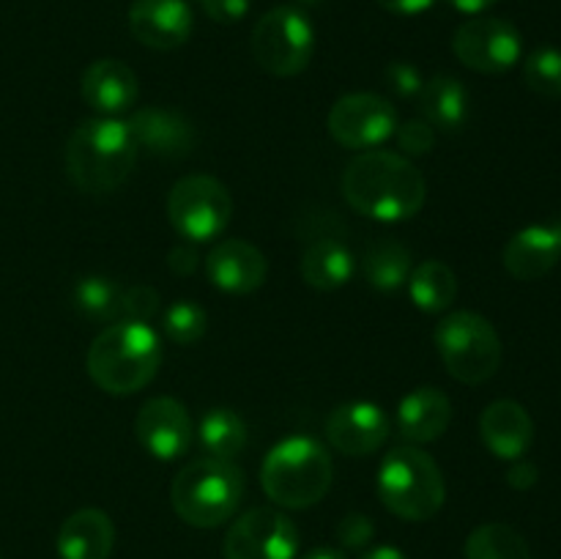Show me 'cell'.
<instances>
[{
    "mask_svg": "<svg viewBox=\"0 0 561 559\" xmlns=\"http://www.w3.org/2000/svg\"><path fill=\"white\" fill-rule=\"evenodd\" d=\"M340 184L356 214L387 225L414 219L427 201L422 170L403 153L383 148H370L351 159Z\"/></svg>",
    "mask_w": 561,
    "mask_h": 559,
    "instance_id": "1",
    "label": "cell"
},
{
    "mask_svg": "<svg viewBox=\"0 0 561 559\" xmlns=\"http://www.w3.org/2000/svg\"><path fill=\"white\" fill-rule=\"evenodd\" d=\"M85 365L93 384L107 395H135L157 378L162 340L148 323L121 318L93 338Z\"/></svg>",
    "mask_w": 561,
    "mask_h": 559,
    "instance_id": "2",
    "label": "cell"
},
{
    "mask_svg": "<svg viewBox=\"0 0 561 559\" xmlns=\"http://www.w3.org/2000/svg\"><path fill=\"white\" fill-rule=\"evenodd\" d=\"M137 142L126 121L88 118L66 142V173L85 195H110L131 175Z\"/></svg>",
    "mask_w": 561,
    "mask_h": 559,
    "instance_id": "3",
    "label": "cell"
},
{
    "mask_svg": "<svg viewBox=\"0 0 561 559\" xmlns=\"http://www.w3.org/2000/svg\"><path fill=\"white\" fill-rule=\"evenodd\" d=\"M334 480L329 449L318 438L288 436L274 444L261 466V486L274 504L307 510L321 502Z\"/></svg>",
    "mask_w": 561,
    "mask_h": 559,
    "instance_id": "4",
    "label": "cell"
},
{
    "mask_svg": "<svg viewBox=\"0 0 561 559\" xmlns=\"http://www.w3.org/2000/svg\"><path fill=\"white\" fill-rule=\"evenodd\" d=\"M244 471L233 460H190L170 486V504L184 524L195 529H214L230 521L244 499Z\"/></svg>",
    "mask_w": 561,
    "mask_h": 559,
    "instance_id": "5",
    "label": "cell"
},
{
    "mask_svg": "<svg viewBox=\"0 0 561 559\" xmlns=\"http://www.w3.org/2000/svg\"><path fill=\"white\" fill-rule=\"evenodd\" d=\"M378 497L392 515L420 524L444 507L447 482L433 455L405 444L383 455L378 469Z\"/></svg>",
    "mask_w": 561,
    "mask_h": 559,
    "instance_id": "6",
    "label": "cell"
},
{
    "mask_svg": "<svg viewBox=\"0 0 561 559\" xmlns=\"http://www.w3.org/2000/svg\"><path fill=\"white\" fill-rule=\"evenodd\" d=\"M433 343L449 376L460 384H485L502 367V338L480 312L458 310L444 316L433 329Z\"/></svg>",
    "mask_w": 561,
    "mask_h": 559,
    "instance_id": "7",
    "label": "cell"
},
{
    "mask_svg": "<svg viewBox=\"0 0 561 559\" xmlns=\"http://www.w3.org/2000/svg\"><path fill=\"white\" fill-rule=\"evenodd\" d=\"M316 53V27L299 5H274L252 27V55L272 77H296Z\"/></svg>",
    "mask_w": 561,
    "mask_h": 559,
    "instance_id": "8",
    "label": "cell"
},
{
    "mask_svg": "<svg viewBox=\"0 0 561 559\" xmlns=\"http://www.w3.org/2000/svg\"><path fill=\"white\" fill-rule=\"evenodd\" d=\"M168 219L186 241H211L222 236L233 219V197L214 175H184L168 195Z\"/></svg>",
    "mask_w": 561,
    "mask_h": 559,
    "instance_id": "9",
    "label": "cell"
},
{
    "mask_svg": "<svg viewBox=\"0 0 561 559\" xmlns=\"http://www.w3.org/2000/svg\"><path fill=\"white\" fill-rule=\"evenodd\" d=\"M453 53L466 69L480 75H504L524 53L518 27L502 16H471L455 31Z\"/></svg>",
    "mask_w": 561,
    "mask_h": 559,
    "instance_id": "10",
    "label": "cell"
},
{
    "mask_svg": "<svg viewBox=\"0 0 561 559\" xmlns=\"http://www.w3.org/2000/svg\"><path fill=\"white\" fill-rule=\"evenodd\" d=\"M225 559H296L299 529L274 507H252L233 521L222 543Z\"/></svg>",
    "mask_w": 561,
    "mask_h": 559,
    "instance_id": "11",
    "label": "cell"
},
{
    "mask_svg": "<svg viewBox=\"0 0 561 559\" xmlns=\"http://www.w3.org/2000/svg\"><path fill=\"white\" fill-rule=\"evenodd\" d=\"M398 129V110L378 93H345L329 110V135L351 151H370Z\"/></svg>",
    "mask_w": 561,
    "mask_h": 559,
    "instance_id": "12",
    "label": "cell"
},
{
    "mask_svg": "<svg viewBox=\"0 0 561 559\" xmlns=\"http://www.w3.org/2000/svg\"><path fill=\"white\" fill-rule=\"evenodd\" d=\"M135 433L148 455L170 464V460L184 458L186 449L192 447L195 427H192V417L181 400L159 395V398L146 400L142 409L137 411Z\"/></svg>",
    "mask_w": 561,
    "mask_h": 559,
    "instance_id": "13",
    "label": "cell"
},
{
    "mask_svg": "<svg viewBox=\"0 0 561 559\" xmlns=\"http://www.w3.org/2000/svg\"><path fill=\"white\" fill-rule=\"evenodd\" d=\"M327 438L337 453L365 458L378 453L389 438L387 411L370 400H351L327 417Z\"/></svg>",
    "mask_w": 561,
    "mask_h": 559,
    "instance_id": "14",
    "label": "cell"
},
{
    "mask_svg": "<svg viewBox=\"0 0 561 559\" xmlns=\"http://www.w3.org/2000/svg\"><path fill=\"white\" fill-rule=\"evenodd\" d=\"M129 31L142 47L170 53L190 42L195 14L186 0H135L129 9Z\"/></svg>",
    "mask_w": 561,
    "mask_h": 559,
    "instance_id": "15",
    "label": "cell"
},
{
    "mask_svg": "<svg viewBox=\"0 0 561 559\" xmlns=\"http://www.w3.org/2000/svg\"><path fill=\"white\" fill-rule=\"evenodd\" d=\"M268 261L255 244L244 239H222L206 258L208 283L233 296L255 294L266 283Z\"/></svg>",
    "mask_w": 561,
    "mask_h": 559,
    "instance_id": "16",
    "label": "cell"
},
{
    "mask_svg": "<svg viewBox=\"0 0 561 559\" xmlns=\"http://www.w3.org/2000/svg\"><path fill=\"white\" fill-rule=\"evenodd\" d=\"M80 96L102 118L129 113L140 96V82L131 66L118 58H99L82 71Z\"/></svg>",
    "mask_w": 561,
    "mask_h": 559,
    "instance_id": "17",
    "label": "cell"
},
{
    "mask_svg": "<svg viewBox=\"0 0 561 559\" xmlns=\"http://www.w3.org/2000/svg\"><path fill=\"white\" fill-rule=\"evenodd\" d=\"M137 151H146L157 159H184L195 148V126L175 110L142 107L126 121Z\"/></svg>",
    "mask_w": 561,
    "mask_h": 559,
    "instance_id": "18",
    "label": "cell"
},
{
    "mask_svg": "<svg viewBox=\"0 0 561 559\" xmlns=\"http://www.w3.org/2000/svg\"><path fill=\"white\" fill-rule=\"evenodd\" d=\"M561 258V217L551 223H537L520 228L513 239L504 244L502 261L504 269L515 280H540L551 272Z\"/></svg>",
    "mask_w": 561,
    "mask_h": 559,
    "instance_id": "19",
    "label": "cell"
},
{
    "mask_svg": "<svg viewBox=\"0 0 561 559\" xmlns=\"http://www.w3.org/2000/svg\"><path fill=\"white\" fill-rule=\"evenodd\" d=\"M480 436L502 460H518L535 444V420L518 400H493L480 414Z\"/></svg>",
    "mask_w": 561,
    "mask_h": 559,
    "instance_id": "20",
    "label": "cell"
},
{
    "mask_svg": "<svg viewBox=\"0 0 561 559\" xmlns=\"http://www.w3.org/2000/svg\"><path fill=\"white\" fill-rule=\"evenodd\" d=\"M453 403L438 387H416L400 400L398 433L411 444H431L447 433Z\"/></svg>",
    "mask_w": 561,
    "mask_h": 559,
    "instance_id": "21",
    "label": "cell"
},
{
    "mask_svg": "<svg viewBox=\"0 0 561 559\" xmlns=\"http://www.w3.org/2000/svg\"><path fill=\"white\" fill-rule=\"evenodd\" d=\"M60 559H110L115 546V526L104 510L82 507L60 524L58 532Z\"/></svg>",
    "mask_w": 561,
    "mask_h": 559,
    "instance_id": "22",
    "label": "cell"
},
{
    "mask_svg": "<svg viewBox=\"0 0 561 559\" xmlns=\"http://www.w3.org/2000/svg\"><path fill=\"white\" fill-rule=\"evenodd\" d=\"M299 272L310 288L337 290L354 277L356 258L337 233H318L301 252Z\"/></svg>",
    "mask_w": 561,
    "mask_h": 559,
    "instance_id": "23",
    "label": "cell"
},
{
    "mask_svg": "<svg viewBox=\"0 0 561 559\" xmlns=\"http://www.w3.org/2000/svg\"><path fill=\"white\" fill-rule=\"evenodd\" d=\"M420 113L433 129L460 132L471 118L469 88L453 75H436L425 80L420 91Z\"/></svg>",
    "mask_w": 561,
    "mask_h": 559,
    "instance_id": "24",
    "label": "cell"
},
{
    "mask_svg": "<svg viewBox=\"0 0 561 559\" xmlns=\"http://www.w3.org/2000/svg\"><path fill=\"white\" fill-rule=\"evenodd\" d=\"M411 269L414 263H411L409 247L394 239L370 241L362 255V274L381 294H394L403 288L411 277Z\"/></svg>",
    "mask_w": 561,
    "mask_h": 559,
    "instance_id": "25",
    "label": "cell"
},
{
    "mask_svg": "<svg viewBox=\"0 0 561 559\" xmlns=\"http://www.w3.org/2000/svg\"><path fill=\"white\" fill-rule=\"evenodd\" d=\"M405 285H409L411 301L431 316L449 310L455 296H458V277L447 263L436 261V258L416 263Z\"/></svg>",
    "mask_w": 561,
    "mask_h": 559,
    "instance_id": "26",
    "label": "cell"
},
{
    "mask_svg": "<svg viewBox=\"0 0 561 559\" xmlns=\"http://www.w3.org/2000/svg\"><path fill=\"white\" fill-rule=\"evenodd\" d=\"M201 444L211 458H222V460H233L236 455H241V449L247 447V422L241 420V414H236L233 409H208L203 414L201 427Z\"/></svg>",
    "mask_w": 561,
    "mask_h": 559,
    "instance_id": "27",
    "label": "cell"
},
{
    "mask_svg": "<svg viewBox=\"0 0 561 559\" xmlns=\"http://www.w3.org/2000/svg\"><path fill=\"white\" fill-rule=\"evenodd\" d=\"M463 559H531V548L515 526L491 521L471 532Z\"/></svg>",
    "mask_w": 561,
    "mask_h": 559,
    "instance_id": "28",
    "label": "cell"
},
{
    "mask_svg": "<svg viewBox=\"0 0 561 559\" xmlns=\"http://www.w3.org/2000/svg\"><path fill=\"white\" fill-rule=\"evenodd\" d=\"M121 285L102 274H88L75 285V310L93 323H115L121 318Z\"/></svg>",
    "mask_w": 561,
    "mask_h": 559,
    "instance_id": "29",
    "label": "cell"
},
{
    "mask_svg": "<svg viewBox=\"0 0 561 559\" xmlns=\"http://www.w3.org/2000/svg\"><path fill=\"white\" fill-rule=\"evenodd\" d=\"M164 338L175 345H195L201 343L208 329V312L197 301L179 299L170 305L162 316Z\"/></svg>",
    "mask_w": 561,
    "mask_h": 559,
    "instance_id": "30",
    "label": "cell"
},
{
    "mask_svg": "<svg viewBox=\"0 0 561 559\" xmlns=\"http://www.w3.org/2000/svg\"><path fill=\"white\" fill-rule=\"evenodd\" d=\"M524 80L542 99H561V49L537 47L524 60Z\"/></svg>",
    "mask_w": 561,
    "mask_h": 559,
    "instance_id": "31",
    "label": "cell"
},
{
    "mask_svg": "<svg viewBox=\"0 0 561 559\" xmlns=\"http://www.w3.org/2000/svg\"><path fill=\"white\" fill-rule=\"evenodd\" d=\"M159 307H162V299H159L157 288H151V285L137 283L121 290V318H126V321H153Z\"/></svg>",
    "mask_w": 561,
    "mask_h": 559,
    "instance_id": "32",
    "label": "cell"
},
{
    "mask_svg": "<svg viewBox=\"0 0 561 559\" xmlns=\"http://www.w3.org/2000/svg\"><path fill=\"white\" fill-rule=\"evenodd\" d=\"M394 137H398V146L409 157H425L436 146V129L425 118H409L403 124H398Z\"/></svg>",
    "mask_w": 561,
    "mask_h": 559,
    "instance_id": "33",
    "label": "cell"
},
{
    "mask_svg": "<svg viewBox=\"0 0 561 559\" xmlns=\"http://www.w3.org/2000/svg\"><path fill=\"white\" fill-rule=\"evenodd\" d=\"M383 77H387V85L392 88L400 99L420 96L422 85H425L420 69L411 64H405V60H392V64L383 69Z\"/></svg>",
    "mask_w": 561,
    "mask_h": 559,
    "instance_id": "34",
    "label": "cell"
},
{
    "mask_svg": "<svg viewBox=\"0 0 561 559\" xmlns=\"http://www.w3.org/2000/svg\"><path fill=\"white\" fill-rule=\"evenodd\" d=\"M373 535H376V526H373V521L362 513L345 515L337 524V540L343 543L345 548H365L367 543L373 540Z\"/></svg>",
    "mask_w": 561,
    "mask_h": 559,
    "instance_id": "35",
    "label": "cell"
},
{
    "mask_svg": "<svg viewBox=\"0 0 561 559\" xmlns=\"http://www.w3.org/2000/svg\"><path fill=\"white\" fill-rule=\"evenodd\" d=\"M208 16L219 25H233L241 22L250 11V0H197Z\"/></svg>",
    "mask_w": 561,
    "mask_h": 559,
    "instance_id": "36",
    "label": "cell"
},
{
    "mask_svg": "<svg viewBox=\"0 0 561 559\" xmlns=\"http://www.w3.org/2000/svg\"><path fill=\"white\" fill-rule=\"evenodd\" d=\"M537 480H540V469L526 458L513 460V466L507 469V482L515 491H529L537 486Z\"/></svg>",
    "mask_w": 561,
    "mask_h": 559,
    "instance_id": "37",
    "label": "cell"
},
{
    "mask_svg": "<svg viewBox=\"0 0 561 559\" xmlns=\"http://www.w3.org/2000/svg\"><path fill=\"white\" fill-rule=\"evenodd\" d=\"M168 266L173 269L175 274H181V277H186V274L195 272V269H197L195 247H186V244L173 247V250L168 252Z\"/></svg>",
    "mask_w": 561,
    "mask_h": 559,
    "instance_id": "38",
    "label": "cell"
},
{
    "mask_svg": "<svg viewBox=\"0 0 561 559\" xmlns=\"http://www.w3.org/2000/svg\"><path fill=\"white\" fill-rule=\"evenodd\" d=\"M381 9L392 11V14L400 16H416V14H425L427 9L436 5V0H376Z\"/></svg>",
    "mask_w": 561,
    "mask_h": 559,
    "instance_id": "39",
    "label": "cell"
},
{
    "mask_svg": "<svg viewBox=\"0 0 561 559\" xmlns=\"http://www.w3.org/2000/svg\"><path fill=\"white\" fill-rule=\"evenodd\" d=\"M499 0H449V5H455V9L463 11V14H474V16H480L482 11H488Z\"/></svg>",
    "mask_w": 561,
    "mask_h": 559,
    "instance_id": "40",
    "label": "cell"
},
{
    "mask_svg": "<svg viewBox=\"0 0 561 559\" xmlns=\"http://www.w3.org/2000/svg\"><path fill=\"white\" fill-rule=\"evenodd\" d=\"M359 559H409L398 546H376L367 554H362Z\"/></svg>",
    "mask_w": 561,
    "mask_h": 559,
    "instance_id": "41",
    "label": "cell"
},
{
    "mask_svg": "<svg viewBox=\"0 0 561 559\" xmlns=\"http://www.w3.org/2000/svg\"><path fill=\"white\" fill-rule=\"evenodd\" d=\"M301 559H348V557L334 546H318V548H310Z\"/></svg>",
    "mask_w": 561,
    "mask_h": 559,
    "instance_id": "42",
    "label": "cell"
},
{
    "mask_svg": "<svg viewBox=\"0 0 561 559\" xmlns=\"http://www.w3.org/2000/svg\"><path fill=\"white\" fill-rule=\"evenodd\" d=\"M296 3H299V5H321L323 0H296Z\"/></svg>",
    "mask_w": 561,
    "mask_h": 559,
    "instance_id": "43",
    "label": "cell"
}]
</instances>
